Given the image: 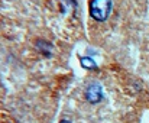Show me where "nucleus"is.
Instances as JSON below:
<instances>
[{
	"mask_svg": "<svg viewBox=\"0 0 149 123\" xmlns=\"http://www.w3.org/2000/svg\"><path fill=\"white\" fill-rule=\"evenodd\" d=\"M86 97H87V100L90 101V103H97L101 100V88H100L99 85H96V84H93V85H90L88 88H87V91H86Z\"/></svg>",
	"mask_w": 149,
	"mask_h": 123,
	"instance_id": "f03ea898",
	"label": "nucleus"
},
{
	"mask_svg": "<svg viewBox=\"0 0 149 123\" xmlns=\"http://www.w3.org/2000/svg\"><path fill=\"white\" fill-rule=\"evenodd\" d=\"M81 62H83V65L87 67V68H94V62L91 61V60H88V58H83Z\"/></svg>",
	"mask_w": 149,
	"mask_h": 123,
	"instance_id": "7ed1b4c3",
	"label": "nucleus"
},
{
	"mask_svg": "<svg viewBox=\"0 0 149 123\" xmlns=\"http://www.w3.org/2000/svg\"><path fill=\"white\" fill-rule=\"evenodd\" d=\"M111 9V0H91L90 3V15L93 19L103 22L109 17Z\"/></svg>",
	"mask_w": 149,
	"mask_h": 123,
	"instance_id": "f257e3e1",
	"label": "nucleus"
},
{
	"mask_svg": "<svg viewBox=\"0 0 149 123\" xmlns=\"http://www.w3.org/2000/svg\"><path fill=\"white\" fill-rule=\"evenodd\" d=\"M59 123H70V122H68V120H61Z\"/></svg>",
	"mask_w": 149,
	"mask_h": 123,
	"instance_id": "20e7f679",
	"label": "nucleus"
}]
</instances>
